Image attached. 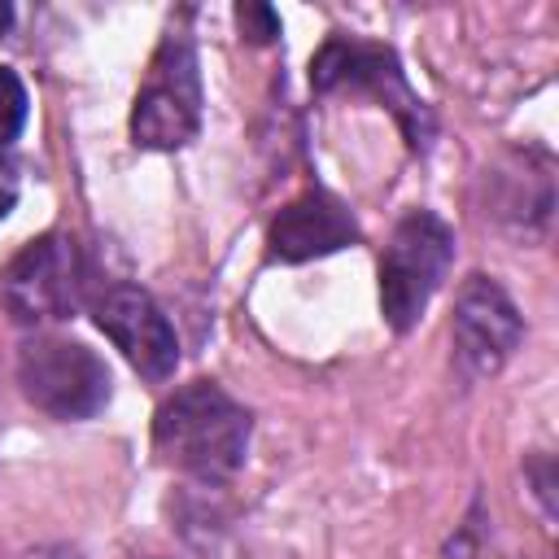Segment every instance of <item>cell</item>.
Listing matches in <instances>:
<instances>
[{"mask_svg":"<svg viewBox=\"0 0 559 559\" xmlns=\"http://www.w3.org/2000/svg\"><path fill=\"white\" fill-rule=\"evenodd\" d=\"M253 415L223 384H179L153 415V450L166 467L214 489L227 485L249 459Z\"/></svg>","mask_w":559,"mask_h":559,"instance_id":"obj_1","label":"cell"},{"mask_svg":"<svg viewBox=\"0 0 559 559\" xmlns=\"http://www.w3.org/2000/svg\"><path fill=\"white\" fill-rule=\"evenodd\" d=\"M310 87L332 96H371L380 109H389L402 127V140L411 153H428L437 135V118L428 100L406 83V70L389 44H371L358 35H328L319 52L310 57Z\"/></svg>","mask_w":559,"mask_h":559,"instance_id":"obj_2","label":"cell"},{"mask_svg":"<svg viewBox=\"0 0 559 559\" xmlns=\"http://www.w3.org/2000/svg\"><path fill=\"white\" fill-rule=\"evenodd\" d=\"M454 266V227L432 210H406L380 253V314L411 332Z\"/></svg>","mask_w":559,"mask_h":559,"instance_id":"obj_3","label":"cell"},{"mask_svg":"<svg viewBox=\"0 0 559 559\" xmlns=\"http://www.w3.org/2000/svg\"><path fill=\"white\" fill-rule=\"evenodd\" d=\"M201 131V66L192 35L170 26L148 61L144 87L131 105V140L148 153H175Z\"/></svg>","mask_w":559,"mask_h":559,"instance_id":"obj_4","label":"cell"},{"mask_svg":"<svg viewBox=\"0 0 559 559\" xmlns=\"http://www.w3.org/2000/svg\"><path fill=\"white\" fill-rule=\"evenodd\" d=\"M17 384L35 411L66 424L100 415L114 393L105 358L83 341L57 332H35L17 345Z\"/></svg>","mask_w":559,"mask_h":559,"instance_id":"obj_5","label":"cell"},{"mask_svg":"<svg viewBox=\"0 0 559 559\" xmlns=\"http://www.w3.org/2000/svg\"><path fill=\"white\" fill-rule=\"evenodd\" d=\"M0 301L13 323L48 328L70 319L87 301V262L66 231H44L22 245L0 271Z\"/></svg>","mask_w":559,"mask_h":559,"instance_id":"obj_6","label":"cell"},{"mask_svg":"<svg viewBox=\"0 0 559 559\" xmlns=\"http://www.w3.org/2000/svg\"><path fill=\"white\" fill-rule=\"evenodd\" d=\"M450 341H454V362L463 380H489L498 376L511 354L524 341V319L507 288L489 275H467L459 297H454V319H450Z\"/></svg>","mask_w":559,"mask_h":559,"instance_id":"obj_7","label":"cell"},{"mask_svg":"<svg viewBox=\"0 0 559 559\" xmlns=\"http://www.w3.org/2000/svg\"><path fill=\"white\" fill-rule=\"evenodd\" d=\"M92 319L96 328L114 341V349L153 384L170 380L179 367V336L170 328V319L162 314V306L127 280L105 284L100 293H92Z\"/></svg>","mask_w":559,"mask_h":559,"instance_id":"obj_8","label":"cell"},{"mask_svg":"<svg viewBox=\"0 0 559 559\" xmlns=\"http://www.w3.org/2000/svg\"><path fill=\"white\" fill-rule=\"evenodd\" d=\"M358 240H362V231H358V218L349 214V205L341 197H332L328 188H306L271 218L266 258L271 262H310V258L341 253Z\"/></svg>","mask_w":559,"mask_h":559,"instance_id":"obj_9","label":"cell"},{"mask_svg":"<svg viewBox=\"0 0 559 559\" xmlns=\"http://www.w3.org/2000/svg\"><path fill=\"white\" fill-rule=\"evenodd\" d=\"M441 559H498L493 555V533H489V515H485V502L476 498L472 502V511H467V520L450 533V542H445V550H441Z\"/></svg>","mask_w":559,"mask_h":559,"instance_id":"obj_10","label":"cell"},{"mask_svg":"<svg viewBox=\"0 0 559 559\" xmlns=\"http://www.w3.org/2000/svg\"><path fill=\"white\" fill-rule=\"evenodd\" d=\"M26 114H31V96H26V83L17 79V70L0 66V148L13 144L26 127Z\"/></svg>","mask_w":559,"mask_h":559,"instance_id":"obj_11","label":"cell"},{"mask_svg":"<svg viewBox=\"0 0 559 559\" xmlns=\"http://www.w3.org/2000/svg\"><path fill=\"white\" fill-rule=\"evenodd\" d=\"M236 22H240V35L249 44H271L280 35V13L271 4H240L236 9Z\"/></svg>","mask_w":559,"mask_h":559,"instance_id":"obj_12","label":"cell"},{"mask_svg":"<svg viewBox=\"0 0 559 559\" xmlns=\"http://www.w3.org/2000/svg\"><path fill=\"white\" fill-rule=\"evenodd\" d=\"M17 188H22V183H17V166H13V162L4 157V148H0V218L17 205Z\"/></svg>","mask_w":559,"mask_h":559,"instance_id":"obj_13","label":"cell"},{"mask_svg":"<svg viewBox=\"0 0 559 559\" xmlns=\"http://www.w3.org/2000/svg\"><path fill=\"white\" fill-rule=\"evenodd\" d=\"M26 559H79V555L66 550V546H52V550H35V555H26Z\"/></svg>","mask_w":559,"mask_h":559,"instance_id":"obj_14","label":"cell"},{"mask_svg":"<svg viewBox=\"0 0 559 559\" xmlns=\"http://www.w3.org/2000/svg\"><path fill=\"white\" fill-rule=\"evenodd\" d=\"M9 22H13V9H9V4H0V31H9Z\"/></svg>","mask_w":559,"mask_h":559,"instance_id":"obj_15","label":"cell"}]
</instances>
